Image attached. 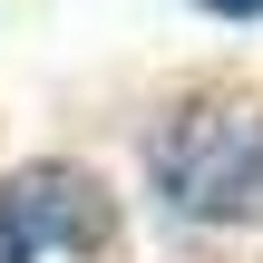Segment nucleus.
Wrapping results in <instances>:
<instances>
[{
  "label": "nucleus",
  "mask_w": 263,
  "mask_h": 263,
  "mask_svg": "<svg viewBox=\"0 0 263 263\" xmlns=\"http://www.w3.org/2000/svg\"><path fill=\"white\" fill-rule=\"evenodd\" d=\"M156 185L195 224H263V98H195L156 137Z\"/></svg>",
  "instance_id": "f257e3e1"
},
{
  "label": "nucleus",
  "mask_w": 263,
  "mask_h": 263,
  "mask_svg": "<svg viewBox=\"0 0 263 263\" xmlns=\"http://www.w3.org/2000/svg\"><path fill=\"white\" fill-rule=\"evenodd\" d=\"M107 234V205H98V185L88 176H68V166H29V176H10L0 185V263H29V254H88Z\"/></svg>",
  "instance_id": "f03ea898"
},
{
  "label": "nucleus",
  "mask_w": 263,
  "mask_h": 263,
  "mask_svg": "<svg viewBox=\"0 0 263 263\" xmlns=\"http://www.w3.org/2000/svg\"><path fill=\"white\" fill-rule=\"evenodd\" d=\"M195 10H215V20H263V0H195Z\"/></svg>",
  "instance_id": "7ed1b4c3"
}]
</instances>
